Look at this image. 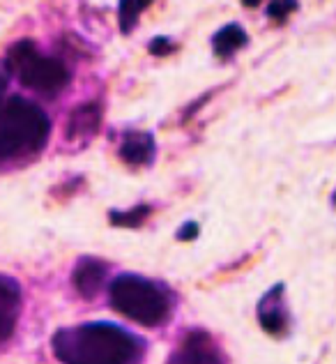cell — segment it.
I'll use <instances>...</instances> for the list:
<instances>
[{"instance_id":"obj_9","label":"cell","mask_w":336,"mask_h":364,"mask_svg":"<svg viewBox=\"0 0 336 364\" xmlns=\"http://www.w3.org/2000/svg\"><path fill=\"white\" fill-rule=\"evenodd\" d=\"M102 122V109L99 104H83L72 111L70 120H67V139L70 141H85L92 134H97Z\"/></svg>"},{"instance_id":"obj_12","label":"cell","mask_w":336,"mask_h":364,"mask_svg":"<svg viewBox=\"0 0 336 364\" xmlns=\"http://www.w3.org/2000/svg\"><path fill=\"white\" fill-rule=\"evenodd\" d=\"M152 208L150 205H136L131 210H118V213H111V224L113 226H122V228H139L141 224H146V219L150 217Z\"/></svg>"},{"instance_id":"obj_10","label":"cell","mask_w":336,"mask_h":364,"mask_svg":"<svg viewBox=\"0 0 336 364\" xmlns=\"http://www.w3.org/2000/svg\"><path fill=\"white\" fill-rule=\"evenodd\" d=\"M120 157L131 166H143L155 157V139L148 132H127L120 143Z\"/></svg>"},{"instance_id":"obj_1","label":"cell","mask_w":336,"mask_h":364,"mask_svg":"<svg viewBox=\"0 0 336 364\" xmlns=\"http://www.w3.org/2000/svg\"><path fill=\"white\" fill-rule=\"evenodd\" d=\"M60 364H139L146 343L113 323H81L51 337Z\"/></svg>"},{"instance_id":"obj_16","label":"cell","mask_w":336,"mask_h":364,"mask_svg":"<svg viewBox=\"0 0 336 364\" xmlns=\"http://www.w3.org/2000/svg\"><path fill=\"white\" fill-rule=\"evenodd\" d=\"M200 233V226L196 222H185L180 226V231H178V240L180 242H189V240H196Z\"/></svg>"},{"instance_id":"obj_13","label":"cell","mask_w":336,"mask_h":364,"mask_svg":"<svg viewBox=\"0 0 336 364\" xmlns=\"http://www.w3.org/2000/svg\"><path fill=\"white\" fill-rule=\"evenodd\" d=\"M150 3H120L118 12H120V28L122 33H129L139 21V14L146 12Z\"/></svg>"},{"instance_id":"obj_2","label":"cell","mask_w":336,"mask_h":364,"mask_svg":"<svg viewBox=\"0 0 336 364\" xmlns=\"http://www.w3.org/2000/svg\"><path fill=\"white\" fill-rule=\"evenodd\" d=\"M49 116L26 97L0 100V164L31 157L49 141Z\"/></svg>"},{"instance_id":"obj_14","label":"cell","mask_w":336,"mask_h":364,"mask_svg":"<svg viewBox=\"0 0 336 364\" xmlns=\"http://www.w3.org/2000/svg\"><path fill=\"white\" fill-rule=\"evenodd\" d=\"M297 9V3H270L267 5V16L276 23H283L288 14H293Z\"/></svg>"},{"instance_id":"obj_5","label":"cell","mask_w":336,"mask_h":364,"mask_svg":"<svg viewBox=\"0 0 336 364\" xmlns=\"http://www.w3.org/2000/svg\"><path fill=\"white\" fill-rule=\"evenodd\" d=\"M166 364H226V360L205 330H191Z\"/></svg>"},{"instance_id":"obj_11","label":"cell","mask_w":336,"mask_h":364,"mask_svg":"<svg viewBox=\"0 0 336 364\" xmlns=\"http://www.w3.org/2000/svg\"><path fill=\"white\" fill-rule=\"evenodd\" d=\"M244 44H246V33L237 23H228L212 37V49L219 58H230Z\"/></svg>"},{"instance_id":"obj_6","label":"cell","mask_w":336,"mask_h":364,"mask_svg":"<svg viewBox=\"0 0 336 364\" xmlns=\"http://www.w3.org/2000/svg\"><path fill=\"white\" fill-rule=\"evenodd\" d=\"M286 286L276 284L267 291L261 302H258V323L267 334H274V337H281L288 332V325H291V314H288V304H286Z\"/></svg>"},{"instance_id":"obj_15","label":"cell","mask_w":336,"mask_h":364,"mask_svg":"<svg viewBox=\"0 0 336 364\" xmlns=\"http://www.w3.org/2000/svg\"><path fill=\"white\" fill-rule=\"evenodd\" d=\"M170 51H175V44H173L168 37H155V40L150 42V53H155V55H168Z\"/></svg>"},{"instance_id":"obj_4","label":"cell","mask_w":336,"mask_h":364,"mask_svg":"<svg viewBox=\"0 0 336 364\" xmlns=\"http://www.w3.org/2000/svg\"><path fill=\"white\" fill-rule=\"evenodd\" d=\"M5 67L12 70L23 85L44 95L60 92L70 83V70H67V65L60 58L42 55L31 40L16 42L7 51Z\"/></svg>"},{"instance_id":"obj_7","label":"cell","mask_w":336,"mask_h":364,"mask_svg":"<svg viewBox=\"0 0 336 364\" xmlns=\"http://www.w3.org/2000/svg\"><path fill=\"white\" fill-rule=\"evenodd\" d=\"M107 270H109L107 263L99 261V258L83 256L72 270L74 291L85 300L97 298V293L102 291V286H104V279H107Z\"/></svg>"},{"instance_id":"obj_17","label":"cell","mask_w":336,"mask_h":364,"mask_svg":"<svg viewBox=\"0 0 336 364\" xmlns=\"http://www.w3.org/2000/svg\"><path fill=\"white\" fill-rule=\"evenodd\" d=\"M5 88H7V67L0 65V100H3Z\"/></svg>"},{"instance_id":"obj_8","label":"cell","mask_w":336,"mask_h":364,"mask_svg":"<svg viewBox=\"0 0 336 364\" xmlns=\"http://www.w3.org/2000/svg\"><path fill=\"white\" fill-rule=\"evenodd\" d=\"M18 316H21V289L9 277H0V343L14 334Z\"/></svg>"},{"instance_id":"obj_3","label":"cell","mask_w":336,"mask_h":364,"mask_svg":"<svg viewBox=\"0 0 336 364\" xmlns=\"http://www.w3.org/2000/svg\"><path fill=\"white\" fill-rule=\"evenodd\" d=\"M109 302L124 318L159 328L170 318V295L161 284L141 274H120L109 286Z\"/></svg>"}]
</instances>
